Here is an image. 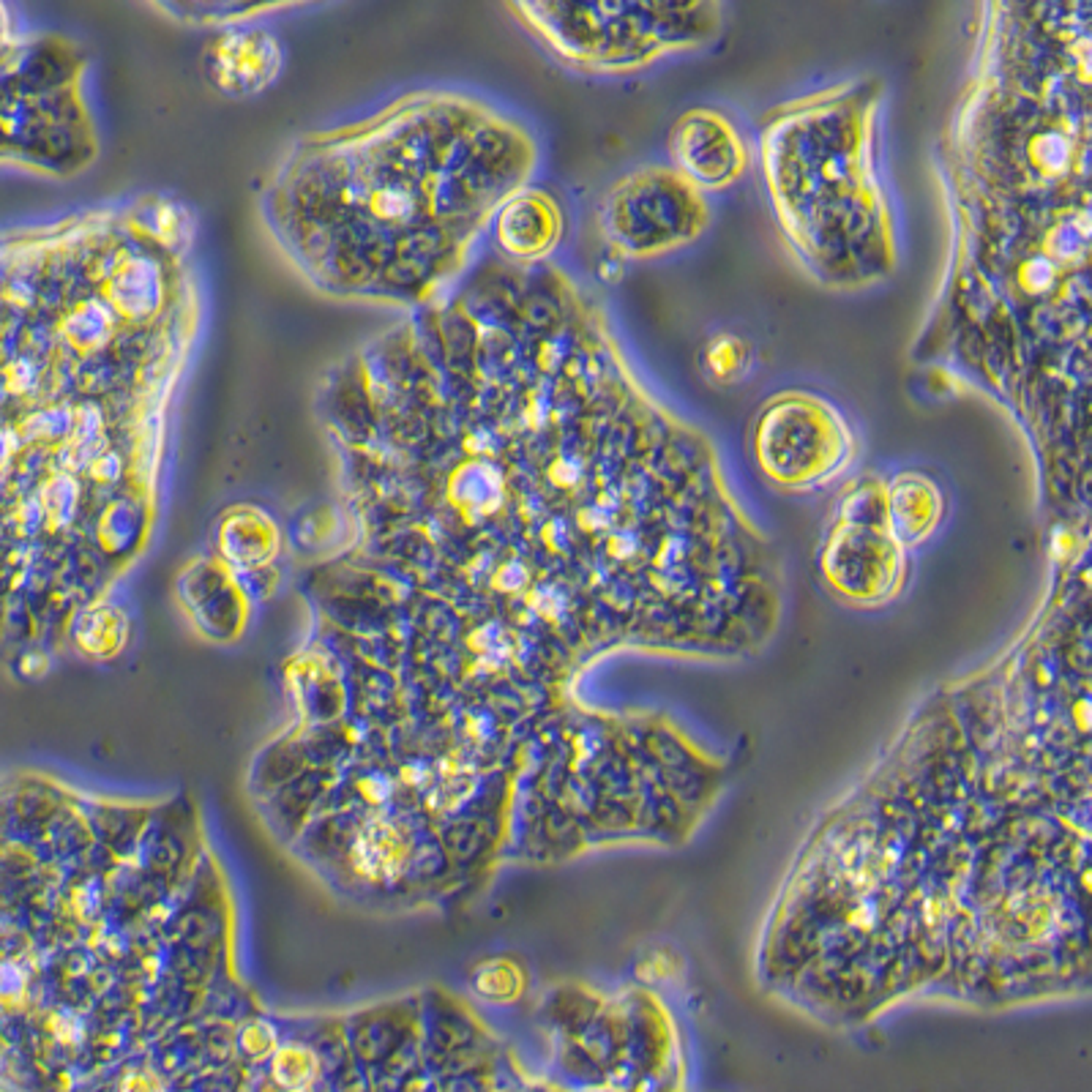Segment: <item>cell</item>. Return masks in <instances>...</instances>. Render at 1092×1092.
Segmentation results:
<instances>
[{"label": "cell", "instance_id": "6da1fadb", "mask_svg": "<svg viewBox=\"0 0 1092 1092\" xmlns=\"http://www.w3.org/2000/svg\"><path fill=\"white\" fill-rule=\"evenodd\" d=\"M846 432L828 407L806 396H784L762 413L757 454L765 473L800 487L833 476L846 462Z\"/></svg>", "mask_w": 1092, "mask_h": 1092}, {"label": "cell", "instance_id": "7a4b0ae2", "mask_svg": "<svg viewBox=\"0 0 1092 1092\" xmlns=\"http://www.w3.org/2000/svg\"><path fill=\"white\" fill-rule=\"evenodd\" d=\"M606 225L629 251H658L683 244L700 229L702 202L670 173H645L609 194Z\"/></svg>", "mask_w": 1092, "mask_h": 1092}, {"label": "cell", "instance_id": "3957f363", "mask_svg": "<svg viewBox=\"0 0 1092 1092\" xmlns=\"http://www.w3.org/2000/svg\"><path fill=\"white\" fill-rule=\"evenodd\" d=\"M672 154L697 183L724 186L743 170V145L729 124L713 112H691L672 134Z\"/></svg>", "mask_w": 1092, "mask_h": 1092}, {"label": "cell", "instance_id": "277c9868", "mask_svg": "<svg viewBox=\"0 0 1092 1092\" xmlns=\"http://www.w3.org/2000/svg\"><path fill=\"white\" fill-rule=\"evenodd\" d=\"M888 511L893 519V530L907 538H920L929 533L939 513V494L926 478H899L888 497Z\"/></svg>", "mask_w": 1092, "mask_h": 1092}, {"label": "cell", "instance_id": "5b68a950", "mask_svg": "<svg viewBox=\"0 0 1092 1092\" xmlns=\"http://www.w3.org/2000/svg\"><path fill=\"white\" fill-rule=\"evenodd\" d=\"M500 235L513 251L538 254L552 247V238L558 235V216L541 200H519L503 216Z\"/></svg>", "mask_w": 1092, "mask_h": 1092}]
</instances>
